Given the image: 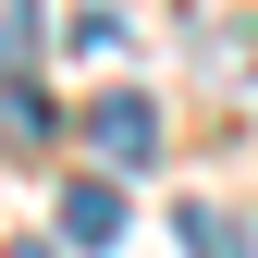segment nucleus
<instances>
[{
    "label": "nucleus",
    "instance_id": "obj_1",
    "mask_svg": "<svg viewBox=\"0 0 258 258\" xmlns=\"http://www.w3.org/2000/svg\"><path fill=\"white\" fill-rule=\"evenodd\" d=\"M25 49H37V0H0V123L13 136H37V86H25Z\"/></svg>",
    "mask_w": 258,
    "mask_h": 258
},
{
    "label": "nucleus",
    "instance_id": "obj_2",
    "mask_svg": "<svg viewBox=\"0 0 258 258\" xmlns=\"http://www.w3.org/2000/svg\"><path fill=\"white\" fill-rule=\"evenodd\" d=\"M86 148L99 160H148L160 148V111L136 99V86H111V99H86Z\"/></svg>",
    "mask_w": 258,
    "mask_h": 258
},
{
    "label": "nucleus",
    "instance_id": "obj_3",
    "mask_svg": "<svg viewBox=\"0 0 258 258\" xmlns=\"http://www.w3.org/2000/svg\"><path fill=\"white\" fill-rule=\"evenodd\" d=\"M61 234H74V246H111V234H123V184H111V172L61 184Z\"/></svg>",
    "mask_w": 258,
    "mask_h": 258
},
{
    "label": "nucleus",
    "instance_id": "obj_4",
    "mask_svg": "<svg viewBox=\"0 0 258 258\" xmlns=\"http://www.w3.org/2000/svg\"><path fill=\"white\" fill-rule=\"evenodd\" d=\"M172 234L197 246V258H246V221H234V209H209V197H184V209H172Z\"/></svg>",
    "mask_w": 258,
    "mask_h": 258
},
{
    "label": "nucleus",
    "instance_id": "obj_5",
    "mask_svg": "<svg viewBox=\"0 0 258 258\" xmlns=\"http://www.w3.org/2000/svg\"><path fill=\"white\" fill-rule=\"evenodd\" d=\"M0 258H61V246H0Z\"/></svg>",
    "mask_w": 258,
    "mask_h": 258
}]
</instances>
